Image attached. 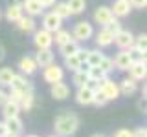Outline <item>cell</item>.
Wrapping results in <instances>:
<instances>
[{
  "instance_id": "6da1fadb",
  "label": "cell",
  "mask_w": 147,
  "mask_h": 137,
  "mask_svg": "<svg viewBox=\"0 0 147 137\" xmlns=\"http://www.w3.org/2000/svg\"><path fill=\"white\" fill-rule=\"evenodd\" d=\"M53 128H55V135L59 137H70L77 132L79 128V117L76 113H61L53 122Z\"/></svg>"
},
{
  "instance_id": "7a4b0ae2",
  "label": "cell",
  "mask_w": 147,
  "mask_h": 137,
  "mask_svg": "<svg viewBox=\"0 0 147 137\" xmlns=\"http://www.w3.org/2000/svg\"><path fill=\"white\" fill-rule=\"evenodd\" d=\"M94 37V27H92L90 22L86 20H81L77 22L76 26H74V31H72V39L77 40V42H85V40H88Z\"/></svg>"
},
{
  "instance_id": "3957f363",
  "label": "cell",
  "mask_w": 147,
  "mask_h": 137,
  "mask_svg": "<svg viewBox=\"0 0 147 137\" xmlns=\"http://www.w3.org/2000/svg\"><path fill=\"white\" fill-rule=\"evenodd\" d=\"M98 90L107 97V100H116L119 97V88L114 80H110L109 77H105L103 80L98 82Z\"/></svg>"
},
{
  "instance_id": "277c9868",
  "label": "cell",
  "mask_w": 147,
  "mask_h": 137,
  "mask_svg": "<svg viewBox=\"0 0 147 137\" xmlns=\"http://www.w3.org/2000/svg\"><path fill=\"white\" fill-rule=\"evenodd\" d=\"M33 44L37 46V49H50L53 44V33L46 29L33 31Z\"/></svg>"
},
{
  "instance_id": "5b68a950",
  "label": "cell",
  "mask_w": 147,
  "mask_h": 137,
  "mask_svg": "<svg viewBox=\"0 0 147 137\" xmlns=\"http://www.w3.org/2000/svg\"><path fill=\"white\" fill-rule=\"evenodd\" d=\"M42 77H44V80L48 82V84H53V82L63 80L64 71H63V68H61V66H57V64H53V62H52V64H48V66L44 68Z\"/></svg>"
},
{
  "instance_id": "8992f818",
  "label": "cell",
  "mask_w": 147,
  "mask_h": 137,
  "mask_svg": "<svg viewBox=\"0 0 147 137\" xmlns=\"http://www.w3.org/2000/svg\"><path fill=\"white\" fill-rule=\"evenodd\" d=\"M94 93H96V90L92 88L90 84L77 88V93H76L77 104H81V106H88V104H92V100H94Z\"/></svg>"
},
{
  "instance_id": "52a82bcc",
  "label": "cell",
  "mask_w": 147,
  "mask_h": 137,
  "mask_svg": "<svg viewBox=\"0 0 147 137\" xmlns=\"http://www.w3.org/2000/svg\"><path fill=\"white\" fill-rule=\"evenodd\" d=\"M9 86H11L13 91H20V93H26V91H33V84H31L30 80L26 79L24 75H13L11 82H9Z\"/></svg>"
},
{
  "instance_id": "ba28073f",
  "label": "cell",
  "mask_w": 147,
  "mask_h": 137,
  "mask_svg": "<svg viewBox=\"0 0 147 137\" xmlns=\"http://www.w3.org/2000/svg\"><path fill=\"white\" fill-rule=\"evenodd\" d=\"M129 75H131V79L134 80H142L147 77V66H145V61H132L131 66L127 68Z\"/></svg>"
},
{
  "instance_id": "9c48e42d",
  "label": "cell",
  "mask_w": 147,
  "mask_h": 137,
  "mask_svg": "<svg viewBox=\"0 0 147 137\" xmlns=\"http://www.w3.org/2000/svg\"><path fill=\"white\" fill-rule=\"evenodd\" d=\"M114 44H116L119 49H129L132 44H134V35H132L131 31L119 29L118 33L114 35Z\"/></svg>"
},
{
  "instance_id": "30bf717a",
  "label": "cell",
  "mask_w": 147,
  "mask_h": 137,
  "mask_svg": "<svg viewBox=\"0 0 147 137\" xmlns=\"http://www.w3.org/2000/svg\"><path fill=\"white\" fill-rule=\"evenodd\" d=\"M63 26V20L59 18L55 13H48V15H44L42 18V29L50 31V33H55V31H59Z\"/></svg>"
},
{
  "instance_id": "8fae6325",
  "label": "cell",
  "mask_w": 147,
  "mask_h": 137,
  "mask_svg": "<svg viewBox=\"0 0 147 137\" xmlns=\"http://www.w3.org/2000/svg\"><path fill=\"white\" fill-rule=\"evenodd\" d=\"M114 68H118V70H121V71H127V68L131 66V62H132V57H131V53H129V49H121L116 57H114Z\"/></svg>"
},
{
  "instance_id": "7c38bea8",
  "label": "cell",
  "mask_w": 147,
  "mask_h": 137,
  "mask_svg": "<svg viewBox=\"0 0 147 137\" xmlns=\"http://www.w3.org/2000/svg\"><path fill=\"white\" fill-rule=\"evenodd\" d=\"M131 9H132V6L129 0H116L112 4V7H110V11H112V15L116 18H119V17H127L131 13Z\"/></svg>"
},
{
  "instance_id": "4fadbf2b",
  "label": "cell",
  "mask_w": 147,
  "mask_h": 137,
  "mask_svg": "<svg viewBox=\"0 0 147 137\" xmlns=\"http://www.w3.org/2000/svg\"><path fill=\"white\" fill-rule=\"evenodd\" d=\"M33 59H35V62H37V68H46L48 64L53 62V51H52V48H50V49H39Z\"/></svg>"
},
{
  "instance_id": "5bb4252c",
  "label": "cell",
  "mask_w": 147,
  "mask_h": 137,
  "mask_svg": "<svg viewBox=\"0 0 147 137\" xmlns=\"http://www.w3.org/2000/svg\"><path fill=\"white\" fill-rule=\"evenodd\" d=\"M112 17H114L112 11H110V7H107V6H99L94 11V20H96V24H99V26H105Z\"/></svg>"
},
{
  "instance_id": "9a60e30c",
  "label": "cell",
  "mask_w": 147,
  "mask_h": 137,
  "mask_svg": "<svg viewBox=\"0 0 147 137\" xmlns=\"http://www.w3.org/2000/svg\"><path fill=\"white\" fill-rule=\"evenodd\" d=\"M4 124L7 128V135H20L22 134V121L20 117H9L4 121Z\"/></svg>"
},
{
  "instance_id": "2e32d148",
  "label": "cell",
  "mask_w": 147,
  "mask_h": 137,
  "mask_svg": "<svg viewBox=\"0 0 147 137\" xmlns=\"http://www.w3.org/2000/svg\"><path fill=\"white\" fill-rule=\"evenodd\" d=\"M22 9H24L26 15H30V17H37L44 11V7L40 6L39 0H24V2H22Z\"/></svg>"
},
{
  "instance_id": "e0dca14e",
  "label": "cell",
  "mask_w": 147,
  "mask_h": 137,
  "mask_svg": "<svg viewBox=\"0 0 147 137\" xmlns=\"http://www.w3.org/2000/svg\"><path fill=\"white\" fill-rule=\"evenodd\" d=\"M0 108H2V115H4V119L17 117L18 112H20V106H18V102H15V100H11V99H7Z\"/></svg>"
},
{
  "instance_id": "ac0fdd59",
  "label": "cell",
  "mask_w": 147,
  "mask_h": 137,
  "mask_svg": "<svg viewBox=\"0 0 147 137\" xmlns=\"http://www.w3.org/2000/svg\"><path fill=\"white\" fill-rule=\"evenodd\" d=\"M18 68H20L22 73H26V75H33L37 71V62L33 57H22L20 61H18Z\"/></svg>"
},
{
  "instance_id": "d6986e66",
  "label": "cell",
  "mask_w": 147,
  "mask_h": 137,
  "mask_svg": "<svg viewBox=\"0 0 147 137\" xmlns=\"http://www.w3.org/2000/svg\"><path fill=\"white\" fill-rule=\"evenodd\" d=\"M68 93H70V90H68V86L64 84L63 80L53 82V84H52V97H53V99L63 100V99L68 97Z\"/></svg>"
},
{
  "instance_id": "ffe728a7",
  "label": "cell",
  "mask_w": 147,
  "mask_h": 137,
  "mask_svg": "<svg viewBox=\"0 0 147 137\" xmlns=\"http://www.w3.org/2000/svg\"><path fill=\"white\" fill-rule=\"evenodd\" d=\"M35 20H33V17H30V15H22L20 18H18V20H17V27H18V29H20V31H24V33H33V31H35Z\"/></svg>"
},
{
  "instance_id": "44dd1931",
  "label": "cell",
  "mask_w": 147,
  "mask_h": 137,
  "mask_svg": "<svg viewBox=\"0 0 147 137\" xmlns=\"http://www.w3.org/2000/svg\"><path fill=\"white\" fill-rule=\"evenodd\" d=\"M96 44H98L99 48H107V46L114 44V35L103 27V29L98 31V35H96Z\"/></svg>"
},
{
  "instance_id": "7402d4cb",
  "label": "cell",
  "mask_w": 147,
  "mask_h": 137,
  "mask_svg": "<svg viewBox=\"0 0 147 137\" xmlns=\"http://www.w3.org/2000/svg\"><path fill=\"white\" fill-rule=\"evenodd\" d=\"M22 15H24V9L18 4H9V7L6 9V18L9 22H17Z\"/></svg>"
},
{
  "instance_id": "603a6c76",
  "label": "cell",
  "mask_w": 147,
  "mask_h": 137,
  "mask_svg": "<svg viewBox=\"0 0 147 137\" xmlns=\"http://www.w3.org/2000/svg\"><path fill=\"white\" fill-rule=\"evenodd\" d=\"M77 49H79V44H77V40L70 39L68 42H64L63 46H59V53L63 55V57H68V55H76Z\"/></svg>"
},
{
  "instance_id": "cb8c5ba5",
  "label": "cell",
  "mask_w": 147,
  "mask_h": 137,
  "mask_svg": "<svg viewBox=\"0 0 147 137\" xmlns=\"http://www.w3.org/2000/svg\"><path fill=\"white\" fill-rule=\"evenodd\" d=\"M86 75H88V82H99L107 77V73L101 70L99 66H88L86 70Z\"/></svg>"
},
{
  "instance_id": "d4e9b609",
  "label": "cell",
  "mask_w": 147,
  "mask_h": 137,
  "mask_svg": "<svg viewBox=\"0 0 147 137\" xmlns=\"http://www.w3.org/2000/svg\"><path fill=\"white\" fill-rule=\"evenodd\" d=\"M118 88H119V93H123V95H132L136 91V80L134 79H123L121 82L118 84Z\"/></svg>"
},
{
  "instance_id": "484cf974",
  "label": "cell",
  "mask_w": 147,
  "mask_h": 137,
  "mask_svg": "<svg viewBox=\"0 0 147 137\" xmlns=\"http://www.w3.org/2000/svg\"><path fill=\"white\" fill-rule=\"evenodd\" d=\"M52 7H55L52 13H55L61 20H64V18H68V17H72V13H70V9H68V4L66 2H57V4H53Z\"/></svg>"
},
{
  "instance_id": "4316f807",
  "label": "cell",
  "mask_w": 147,
  "mask_h": 137,
  "mask_svg": "<svg viewBox=\"0 0 147 137\" xmlns=\"http://www.w3.org/2000/svg\"><path fill=\"white\" fill-rule=\"evenodd\" d=\"M105 55L99 51V49H88V55H86V64L88 66H98V64L101 62V59H103Z\"/></svg>"
},
{
  "instance_id": "83f0119b",
  "label": "cell",
  "mask_w": 147,
  "mask_h": 137,
  "mask_svg": "<svg viewBox=\"0 0 147 137\" xmlns=\"http://www.w3.org/2000/svg\"><path fill=\"white\" fill-rule=\"evenodd\" d=\"M33 100H35V95H33V91H26L24 95H22V99H20V102H18V106H20V110H31L33 108Z\"/></svg>"
},
{
  "instance_id": "f1b7e54d",
  "label": "cell",
  "mask_w": 147,
  "mask_h": 137,
  "mask_svg": "<svg viewBox=\"0 0 147 137\" xmlns=\"http://www.w3.org/2000/svg\"><path fill=\"white\" fill-rule=\"evenodd\" d=\"M66 4L72 15H81L85 11V0H66Z\"/></svg>"
},
{
  "instance_id": "f546056e",
  "label": "cell",
  "mask_w": 147,
  "mask_h": 137,
  "mask_svg": "<svg viewBox=\"0 0 147 137\" xmlns=\"http://www.w3.org/2000/svg\"><path fill=\"white\" fill-rule=\"evenodd\" d=\"M72 82L77 86V88H81V86H86V84H88V75H86V71H81V70L74 71V79H72Z\"/></svg>"
},
{
  "instance_id": "4dcf8cb0",
  "label": "cell",
  "mask_w": 147,
  "mask_h": 137,
  "mask_svg": "<svg viewBox=\"0 0 147 137\" xmlns=\"http://www.w3.org/2000/svg\"><path fill=\"white\" fill-rule=\"evenodd\" d=\"M70 39H72V35H70V31H66V29H59V31L53 33V42L57 46H63L64 42H68Z\"/></svg>"
},
{
  "instance_id": "1f68e13d",
  "label": "cell",
  "mask_w": 147,
  "mask_h": 137,
  "mask_svg": "<svg viewBox=\"0 0 147 137\" xmlns=\"http://www.w3.org/2000/svg\"><path fill=\"white\" fill-rule=\"evenodd\" d=\"M13 75H15V71L11 68H0V86H9Z\"/></svg>"
},
{
  "instance_id": "d6a6232c",
  "label": "cell",
  "mask_w": 147,
  "mask_h": 137,
  "mask_svg": "<svg viewBox=\"0 0 147 137\" xmlns=\"http://www.w3.org/2000/svg\"><path fill=\"white\" fill-rule=\"evenodd\" d=\"M64 66H66L68 70H72V71H77L79 66H81V61L76 57V55H68V57H64Z\"/></svg>"
},
{
  "instance_id": "836d02e7",
  "label": "cell",
  "mask_w": 147,
  "mask_h": 137,
  "mask_svg": "<svg viewBox=\"0 0 147 137\" xmlns=\"http://www.w3.org/2000/svg\"><path fill=\"white\" fill-rule=\"evenodd\" d=\"M103 27H105V29H107V31H110V33H112V35H116L118 31L121 29V22H119L116 17H112V18H110V20H109V22H107V24H105Z\"/></svg>"
},
{
  "instance_id": "e575fe53",
  "label": "cell",
  "mask_w": 147,
  "mask_h": 137,
  "mask_svg": "<svg viewBox=\"0 0 147 137\" xmlns=\"http://www.w3.org/2000/svg\"><path fill=\"white\" fill-rule=\"evenodd\" d=\"M98 66H99V68H101V70H103L105 73H107V75H109V73L114 70V62H112V59H109V57H103V59H101V62L98 64Z\"/></svg>"
},
{
  "instance_id": "d590c367",
  "label": "cell",
  "mask_w": 147,
  "mask_h": 137,
  "mask_svg": "<svg viewBox=\"0 0 147 137\" xmlns=\"http://www.w3.org/2000/svg\"><path fill=\"white\" fill-rule=\"evenodd\" d=\"M109 100H107V97H105L103 93H101L99 90H96V93H94V100H92V104L94 106H98V108H101V106H105Z\"/></svg>"
},
{
  "instance_id": "8d00e7d4",
  "label": "cell",
  "mask_w": 147,
  "mask_h": 137,
  "mask_svg": "<svg viewBox=\"0 0 147 137\" xmlns=\"http://www.w3.org/2000/svg\"><path fill=\"white\" fill-rule=\"evenodd\" d=\"M134 46L145 51V49H147V37H145V33H142V35L134 37Z\"/></svg>"
},
{
  "instance_id": "74e56055",
  "label": "cell",
  "mask_w": 147,
  "mask_h": 137,
  "mask_svg": "<svg viewBox=\"0 0 147 137\" xmlns=\"http://www.w3.org/2000/svg\"><path fill=\"white\" fill-rule=\"evenodd\" d=\"M86 55H88V49H83V48H79V49H77V53H76V57L79 59L81 62H85V61H86Z\"/></svg>"
},
{
  "instance_id": "f35d334b",
  "label": "cell",
  "mask_w": 147,
  "mask_h": 137,
  "mask_svg": "<svg viewBox=\"0 0 147 137\" xmlns=\"http://www.w3.org/2000/svg\"><path fill=\"white\" fill-rule=\"evenodd\" d=\"M129 2H131L132 7H138V9H142V7L147 6V0H129Z\"/></svg>"
},
{
  "instance_id": "ab89813d",
  "label": "cell",
  "mask_w": 147,
  "mask_h": 137,
  "mask_svg": "<svg viewBox=\"0 0 147 137\" xmlns=\"http://www.w3.org/2000/svg\"><path fill=\"white\" fill-rule=\"evenodd\" d=\"M114 137H132V132L131 130H125V128H121V130L116 132V135Z\"/></svg>"
},
{
  "instance_id": "60d3db41",
  "label": "cell",
  "mask_w": 147,
  "mask_h": 137,
  "mask_svg": "<svg viewBox=\"0 0 147 137\" xmlns=\"http://www.w3.org/2000/svg\"><path fill=\"white\" fill-rule=\"evenodd\" d=\"M132 137H147V130L145 128H138V130L132 132Z\"/></svg>"
},
{
  "instance_id": "b9f144b4",
  "label": "cell",
  "mask_w": 147,
  "mask_h": 137,
  "mask_svg": "<svg viewBox=\"0 0 147 137\" xmlns=\"http://www.w3.org/2000/svg\"><path fill=\"white\" fill-rule=\"evenodd\" d=\"M39 2H40V6H42V7H52L53 4H55V0H39Z\"/></svg>"
},
{
  "instance_id": "7bdbcfd3",
  "label": "cell",
  "mask_w": 147,
  "mask_h": 137,
  "mask_svg": "<svg viewBox=\"0 0 147 137\" xmlns=\"http://www.w3.org/2000/svg\"><path fill=\"white\" fill-rule=\"evenodd\" d=\"M7 135V128L4 124V121H0V137H6Z\"/></svg>"
},
{
  "instance_id": "ee69618b",
  "label": "cell",
  "mask_w": 147,
  "mask_h": 137,
  "mask_svg": "<svg viewBox=\"0 0 147 137\" xmlns=\"http://www.w3.org/2000/svg\"><path fill=\"white\" fill-rule=\"evenodd\" d=\"M6 100H7V93H6V91H4L2 88H0V106H2Z\"/></svg>"
},
{
  "instance_id": "f6af8a7d",
  "label": "cell",
  "mask_w": 147,
  "mask_h": 137,
  "mask_svg": "<svg viewBox=\"0 0 147 137\" xmlns=\"http://www.w3.org/2000/svg\"><path fill=\"white\" fill-rule=\"evenodd\" d=\"M4 59H6V49H4V46L0 44V62H2Z\"/></svg>"
},
{
  "instance_id": "bcb514c9",
  "label": "cell",
  "mask_w": 147,
  "mask_h": 137,
  "mask_svg": "<svg viewBox=\"0 0 147 137\" xmlns=\"http://www.w3.org/2000/svg\"><path fill=\"white\" fill-rule=\"evenodd\" d=\"M138 108H140V110H142V112H145V97H144V99H142V100H140V102H138Z\"/></svg>"
},
{
  "instance_id": "7dc6e473",
  "label": "cell",
  "mask_w": 147,
  "mask_h": 137,
  "mask_svg": "<svg viewBox=\"0 0 147 137\" xmlns=\"http://www.w3.org/2000/svg\"><path fill=\"white\" fill-rule=\"evenodd\" d=\"M22 2H24V0H13V4H18V6H22Z\"/></svg>"
},
{
  "instance_id": "c3c4849f",
  "label": "cell",
  "mask_w": 147,
  "mask_h": 137,
  "mask_svg": "<svg viewBox=\"0 0 147 137\" xmlns=\"http://www.w3.org/2000/svg\"><path fill=\"white\" fill-rule=\"evenodd\" d=\"M90 137H105V135H99V134H94V135H90Z\"/></svg>"
},
{
  "instance_id": "681fc988",
  "label": "cell",
  "mask_w": 147,
  "mask_h": 137,
  "mask_svg": "<svg viewBox=\"0 0 147 137\" xmlns=\"http://www.w3.org/2000/svg\"><path fill=\"white\" fill-rule=\"evenodd\" d=\"M26 137H39V135H26Z\"/></svg>"
},
{
  "instance_id": "f907efd6",
  "label": "cell",
  "mask_w": 147,
  "mask_h": 137,
  "mask_svg": "<svg viewBox=\"0 0 147 137\" xmlns=\"http://www.w3.org/2000/svg\"><path fill=\"white\" fill-rule=\"evenodd\" d=\"M6 137H18V135H6Z\"/></svg>"
},
{
  "instance_id": "816d5d0a",
  "label": "cell",
  "mask_w": 147,
  "mask_h": 137,
  "mask_svg": "<svg viewBox=\"0 0 147 137\" xmlns=\"http://www.w3.org/2000/svg\"><path fill=\"white\" fill-rule=\"evenodd\" d=\"M50 137H59V135H50Z\"/></svg>"
},
{
  "instance_id": "f5cc1de1",
  "label": "cell",
  "mask_w": 147,
  "mask_h": 137,
  "mask_svg": "<svg viewBox=\"0 0 147 137\" xmlns=\"http://www.w3.org/2000/svg\"><path fill=\"white\" fill-rule=\"evenodd\" d=\"M0 18H2V13H0Z\"/></svg>"
}]
</instances>
